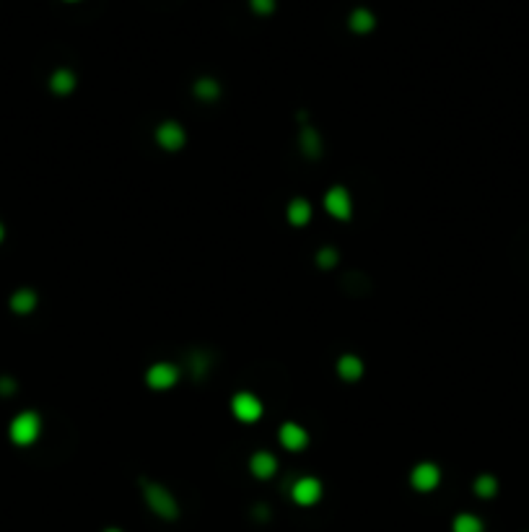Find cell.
Listing matches in <instances>:
<instances>
[{
  "label": "cell",
  "instance_id": "7",
  "mask_svg": "<svg viewBox=\"0 0 529 532\" xmlns=\"http://www.w3.org/2000/svg\"><path fill=\"white\" fill-rule=\"evenodd\" d=\"M176 377H179V371H176V366H171V363H156V366L148 369V385H151L153 389L171 387L176 382Z\"/></svg>",
  "mask_w": 529,
  "mask_h": 532
},
{
  "label": "cell",
  "instance_id": "1",
  "mask_svg": "<svg viewBox=\"0 0 529 532\" xmlns=\"http://www.w3.org/2000/svg\"><path fill=\"white\" fill-rule=\"evenodd\" d=\"M39 431H42V421H39V416L32 411L18 413L8 426L11 442L18 444V447H29V444H34L37 439H39Z\"/></svg>",
  "mask_w": 529,
  "mask_h": 532
},
{
  "label": "cell",
  "instance_id": "5",
  "mask_svg": "<svg viewBox=\"0 0 529 532\" xmlns=\"http://www.w3.org/2000/svg\"><path fill=\"white\" fill-rule=\"evenodd\" d=\"M439 480H441V473L431 462H423V465H418V468L410 473V483L415 485L418 491H433V488L439 485Z\"/></svg>",
  "mask_w": 529,
  "mask_h": 532
},
{
  "label": "cell",
  "instance_id": "11",
  "mask_svg": "<svg viewBox=\"0 0 529 532\" xmlns=\"http://www.w3.org/2000/svg\"><path fill=\"white\" fill-rule=\"evenodd\" d=\"M37 307V294L32 289H18L13 296H11V309L16 315H29L32 309Z\"/></svg>",
  "mask_w": 529,
  "mask_h": 532
},
{
  "label": "cell",
  "instance_id": "9",
  "mask_svg": "<svg viewBox=\"0 0 529 532\" xmlns=\"http://www.w3.org/2000/svg\"><path fill=\"white\" fill-rule=\"evenodd\" d=\"M249 470H252L257 478H270L275 476V470H278V460H275L270 452H257L255 457L249 460Z\"/></svg>",
  "mask_w": 529,
  "mask_h": 532
},
{
  "label": "cell",
  "instance_id": "21",
  "mask_svg": "<svg viewBox=\"0 0 529 532\" xmlns=\"http://www.w3.org/2000/svg\"><path fill=\"white\" fill-rule=\"evenodd\" d=\"M107 532H120V530H107Z\"/></svg>",
  "mask_w": 529,
  "mask_h": 532
},
{
  "label": "cell",
  "instance_id": "20",
  "mask_svg": "<svg viewBox=\"0 0 529 532\" xmlns=\"http://www.w3.org/2000/svg\"><path fill=\"white\" fill-rule=\"evenodd\" d=\"M3 236H6V229H3V224H0V242H3Z\"/></svg>",
  "mask_w": 529,
  "mask_h": 532
},
{
  "label": "cell",
  "instance_id": "13",
  "mask_svg": "<svg viewBox=\"0 0 529 532\" xmlns=\"http://www.w3.org/2000/svg\"><path fill=\"white\" fill-rule=\"evenodd\" d=\"M337 371H340V377L343 379H358L363 371V363L358 361L355 356H343L340 363H337Z\"/></svg>",
  "mask_w": 529,
  "mask_h": 532
},
{
  "label": "cell",
  "instance_id": "4",
  "mask_svg": "<svg viewBox=\"0 0 529 532\" xmlns=\"http://www.w3.org/2000/svg\"><path fill=\"white\" fill-rule=\"evenodd\" d=\"M291 496H293V501L301 504V507H312V504H317L322 496V483L317 480V478H301V480H296Z\"/></svg>",
  "mask_w": 529,
  "mask_h": 532
},
{
  "label": "cell",
  "instance_id": "10",
  "mask_svg": "<svg viewBox=\"0 0 529 532\" xmlns=\"http://www.w3.org/2000/svg\"><path fill=\"white\" fill-rule=\"evenodd\" d=\"M156 138H159V143L164 145V148H182V143H185V130L179 128L176 122H166V125L159 128Z\"/></svg>",
  "mask_w": 529,
  "mask_h": 532
},
{
  "label": "cell",
  "instance_id": "17",
  "mask_svg": "<svg viewBox=\"0 0 529 532\" xmlns=\"http://www.w3.org/2000/svg\"><path fill=\"white\" fill-rule=\"evenodd\" d=\"M475 491L480 493L482 499H490V496L496 493V480H493V476H480V478H478V483H475Z\"/></svg>",
  "mask_w": 529,
  "mask_h": 532
},
{
  "label": "cell",
  "instance_id": "19",
  "mask_svg": "<svg viewBox=\"0 0 529 532\" xmlns=\"http://www.w3.org/2000/svg\"><path fill=\"white\" fill-rule=\"evenodd\" d=\"M197 94H200L202 99H213L218 94V86L216 81H210V78H205V81L197 83Z\"/></svg>",
  "mask_w": 529,
  "mask_h": 532
},
{
  "label": "cell",
  "instance_id": "16",
  "mask_svg": "<svg viewBox=\"0 0 529 532\" xmlns=\"http://www.w3.org/2000/svg\"><path fill=\"white\" fill-rule=\"evenodd\" d=\"M454 532H482V522L475 514H459L451 524Z\"/></svg>",
  "mask_w": 529,
  "mask_h": 532
},
{
  "label": "cell",
  "instance_id": "14",
  "mask_svg": "<svg viewBox=\"0 0 529 532\" xmlns=\"http://www.w3.org/2000/svg\"><path fill=\"white\" fill-rule=\"evenodd\" d=\"M49 86H52V91H57V94H68V91H73V86H75V75H73L71 71H57L55 75H52Z\"/></svg>",
  "mask_w": 529,
  "mask_h": 532
},
{
  "label": "cell",
  "instance_id": "2",
  "mask_svg": "<svg viewBox=\"0 0 529 532\" xmlns=\"http://www.w3.org/2000/svg\"><path fill=\"white\" fill-rule=\"evenodd\" d=\"M145 501H148V507L159 516H164V519H174L176 512H179L174 496H171L166 488H161V485L145 483Z\"/></svg>",
  "mask_w": 529,
  "mask_h": 532
},
{
  "label": "cell",
  "instance_id": "18",
  "mask_svg": "<svg viewBox=\"0 0 529 532\" xmlns=\"http://www.w3.org/2000/svg\"><path fill=\"white\" fill-rule=\"evenodd\" d=\"M249 6H252L255 13L267 16V13H273V11H275V0H249Z\"/></svg>",
  "mask_w": 529,
  "mask_h": 532
},
{
  "label": "cell",
  "instance_id": "12",
  "mask_svg": "<svg viewBox=\"0 0 529 532\" xmlns=\"http://www.w3.org/2000/svg\"><path fill=\"white\" fill-rule=\"evenodd\" d=\"M348 24H351V29L355 34H369L374 29V24H377V18H374V13L369 8H355L351 13V18H348Z\"/></svg>",
  "mask_w": 529,
  "mask_h": 532
},
{
  "label": "cell",
  "instance_id": "15",
  "mask_svg": "<svg viewBox=\"0 0 529 532\" xmlns=\"http://www.w3.org/2000/svg\"><path fill=\"white\" fill-rule=\"evenodd\" d=\"M309 216H312V208H309V202L306 200H293L288 205V218H291V224H306L309 221Z\"/></svg>",
  "mask_w": 529,
  "mask_h": 532
},
{
  "label": "cell",
  "instance_id": "6",
  "mask_svg": "<svg viewBox=\"0 0 529 532\" xmlns=\"http://www.w3.org/2000/svg\"><path fill=\"white\" fill-rule=\"evenodd\" d=\"M324 208L335 218L351 216V195H348V190H345V187H332V190L324 195Z\"/></svg>",
  "mask_w": 529,
  "mask_h": 532
},
{
  "label": "cell",
  "instance_id": "8",
  "mask_svg": "<svg viewBox=\"0 0 529 532\" xmlns=\"http://www.w3.org/2000/svg\"><path fill=\"white\" fill-rule=\"evenodd\" d=\"M306 442H309V436H306V431L301 426H296V423H286V426H281V444L286 447V449H291V452L304 449Z\"/></svg>",
  "mask_w": 529,
  "mask_h": 532
},
{
  "label": "cell",
  "instance_id": "3",
  "mask_svg": "<svg viewBox=\"0 0 529 532\" xmlns=\"http://www.w3.org/2000/svg\"><path fill=\"white\" fill-rule=\"evenodd\" d=\"M231 411L233 416L239 421H244V423H255V421L262 416V403H260L252 392H239V395L233 397Z\"/></svg>",
  "mask_w": 529,
  "mask_h": 532
}]
</instances>
